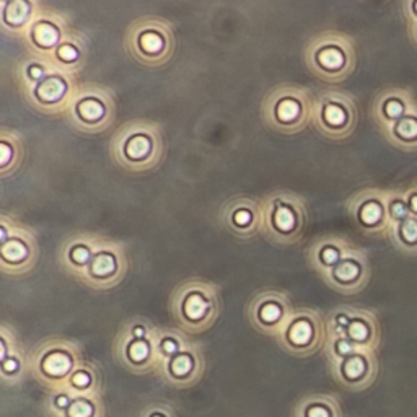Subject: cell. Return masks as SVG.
<instances>
[{
    "label": "cell",
    "instance_id": "cell-1",
    "mask_svg": "<svg viewBox=\"0 0 417 417\" xmlns=\"http://www.w3.org/2000/svg\"><path fill=\"white\" fill-rule=\"evenodd\" d=\"M306 57L311 71L330 82L342 80L354 71V44L349 38L337 33L318 36L310 44Z\"/></svg>",
    "mask_w": 417,
    "mask_h": 417
},
{
    "label": "cell",
    "instance_id": "cell-2",
    "mask_svg": "<svg viewBox=\"0 0 417 417\" xmlns=\"http://www.w3.org/2000/svg\"><path fill=\"white\" fill-rule=\"evenodd\" d=\"M316 127L331 139H344L355 129L357 108L339 92L323 93L315 109Z\"/></svg>",
    "mask_w": 417,
    "mask_h": 417
},
{
    "label": "cell",
    "instance_id": "cell-3",
    "mask_svg": "<svg viewBox=\"0 0 417 417\" xmlns=\"http://www.w3.org/2000/svg\"><path fill=\"white\" fill-rule=\"evenodd\" d=\"M351 212L365 232L381 235L391 227L388 212V192L369 190L351 201Z\"/></svg>",
    "mask_w": 417,
    "mask_h": 417
},
{
    "label": "cell",
    "instance_id": "cell-4",
    "mask_svg": "<svg viewBox=\"0 0 417 417\" xmlns=\"http://www.w3.org/2000/svg\"><path fill=\"white\" fill-rule=\"evenodd\" d=\"M414 97L406 88H388L376 97L374 103V119L379 127H385L403 118L414 106Z\"/></svg>",
    "mask_w": 417,
    "mask_h": 417
},
{
    "label": "cell",
    "instance_id": "cell-5",
    "mask_svg": "<svg viewBox=\"0 0 417 417\" xmlns=\"http://www.w3.org/2000/svg\"><path fill=\"white\" fill-rule=\"evenodd\" d=\"M310 116V101L302 92H292L277 98L274 104V119L279 126L297 131L305 126Z\"/></svg>",
    "mask_w": 417,
    "mask_h": 417
},
{
    "label": "cell",
    "instance_id": "cell-6",
    "mask_svg": "<svg viewBox=\"0 0 417 417\" xmlns=\"http://www.w3.org/2000/svg\"><path fill=\"white\" fill-rule=\"evenodd\" d=\"M385 137L391 146L404 152H417V101L398 121L385 127Z\"/></svg>",
    "mask_w": 417,
    "mask_h": 417
},
{
    "label": "cell",
    "instance_id": "cell-7",
    "mask_svg": "<svg viewBox=\"0 0 417 417\" xmlns=\"http://www.w3.org/2000/svg\"><path fill=\"white\" fill-rule=\"evenodd\" d=\"M367 264L362 256L355 255H346L342 260L337 262L334 267H331L330 274L334 282L342 289H357L355 285L362 284L367 279Z\"/></svg>",
    "mask_w": 417,
    "mask_h": 417
},
{
    "label": "cell",
    "instance_id": "cell-8",
    "mask_svg": "<svg viewBox=\"0 0 417 417\" xmlns=\"http://www.w3.org/2000/svg\"><path fill=\"white\" fill-rule=\"evenodd\" d=\"M375 374V362L370 359L365 352H354V354L346 357L339 364V375L347 383H370L372 376Z\"/></svg>",
    "mask_w": 417,
    "mask_h": 417
},
{
    "label": "cell",
    "instance_id": "cell-9",
    "mask_svg": "<svg viewBox=\"0 0 417 417\" xmlns=\"http://www.w3.org/2000/svg\"><path fill=\"white\" fill-rule=\"evenodd\" d=\"M390 238L395 243V246L404 255L416 256L417 255V217L409 215L404 220L391 223Z\"/></svg>",
    "mask_w": 417,
    "mask_h": 417
},
{
    "label": "cell",
    "instance_id": "cell-10",
    "mask_svg": "<svg viewBox=\"0 0 417 417\" xmlns=\"http://www.w3.org/2000/svg\"><path fill=\"white\" fill-rule=\"evenodd\" d=\"M304 223V207L299 201H277L274 227L282 233H294Z\"/></svg>",
    "mask_w": 417,
    "mask_h": 417
},
{
    "label": "cell",
    "instance_id": "cell-11",
    "mask_svg": "<svg viewBox=\"0 0 417 417\" xmlns=\"http://www.w3.org/2000/svg\"><path fill=\"white\" fill-rule=\"evenodd\" d=\"M375 323L369 321L364 316H357L352 318L349 321V326H347V337L355 344H362L367 346L369 342L375 341Z\"/></svg>",
    "mask_w": 417,
    "mask_h": 417
},
{
    "label": "cell",
    "instance_id": "cell-12",
    "mask_svg": "<svg viewBox=\"0 0 417 417\" xmlns=\"http://www.w3.org/2000/svg\"><path fill=\"white\" fill-rule=\"evenodd\" d=\"M153 150L152 139L146 134H136L131 139H127L126 146H124V153H126L129 160L132 162H142L150 155Z\"/></svg>",
    "mask_w": 417,
    "mask_h": 417
},
{
    "label": "cell",
    "instance_id": "cell-13",
    "mask_svg": "<svg viewBox=\"0 0 417 417\" xmlns=\"http://www.w3.org/2000/svg\"><path fill=\"white\" fill-rule=\"evenodd\" d=\"M67 85L61 77H48L46 80H43L36 88V95L41 101L46 103H56L62 100V97L66 95Z\"/></svg>",
    "mask_w": 417,
    "mask_h": 417
},
{
    "label": "cell",
    "instance_id": "cell-14",
    "mask_svg": "<svg viewBox=\"0 0 417 417\" xmlns=\"http://www.w3.org/2000/svg\"><path fill=\"white\" fill-rule=\"evenodd\" d=\"M137 43L143 56H148V57L158 56V54L167 49L165 38H163L158 31H155V29H147V31H143L141 36H139Z\"/></svg>",
    "mask_w": 417,
    "mask_h": 417
},
{
    "label": "cell",
    "instance_id": "cell-15",
    "mask_svg": "<svg viewBox=\"0 0 417 417\" xmlns=\"http://www.w3.org/2000/svg\"><path fill=\"white\" fill-rule=\"evenodd\" d=\"M104 113V104L98 98H82L77 103V114L83 122L101 121Z\"/></svg>",
    "mask_w": 417,
    "mask_h": 417
},
{
    "label": "cell",
    "instance_id": "cell-16",
    "mask_svg": "<svg viewBox=\"0 0 417 417\" xmlns=\"http://www.w3.org/2000/svg\"><path fill=\"white\" fill-rule=\"evenodd\" d=\"M29 15V3L27 0H10L8 3H3V22L12 27L24 23V20Z\"/></svg>",
    "mask_w": 417,
    "mask_h": 417
},
{
    "label": "cell",
    "instance_id": "cell-17",
    "mask_svg": "<svg viewBox=\"0 0 417 417\" xmlns=\"http://www.w3.org/2000/svg\"><path fill=\"white\" fill-rule=\"evenodd\" d=\"M289 339L294 346L305 347L315 339V326L309 320H299L290 326Z\"/></svg>",
    "mask_w": 417,
    "mask_h": 417
},
{
    "label": "cell",
    "instance_id": "cell-18",
    "mask_svg": "<svg viewBox=\"0 0 417 417\" xmlns=\"http://www.w3.org/2000/svg\"><path fill=\"white\" fill-rule=\"evenodd\" d=\"M33 38L41 48H54L59 41V29L49 22H38L33 28Z\"/></svg>",
    "mask_w": 417,
    "mask_h": 417
},
{
    "label": "cell",
    "instance_id": "cell-19",
    "mask_svg": "<svg viewBox=\"0 0 417 417\" xmlns=\"http://www.w3.org/2000/svg\"><path fill=\"white\" fill-rule=\"evenodd\" d=\"M43 369L48 375L52 376L66 375L69 369H71V359H69L67 354H62V352H52V354L46 355V359H44Z\"/></svg>",
    "mask_w": 417,
    "mask_h": 417
},
{
    "label": "cell",
    "instance_id": "cell-20",
    "mask_svg": "<svg viewBox=\"0 0 417 417\" xmlns=\"http://www.w3.org/2000/svg\"><path fill=\"white\" fill-rule=\"evenodd\" d=\"M388 212L391 223L404 220L406 217L411 215L408 202H406L404 192H388Z\"/></svg>",
    "mask_w": 417,
    "mask_h": 417
},
{
    "label": "cell",
    "instance_id": "cell-21",
    "mask_svg": "<svg viewBox=\"0 0 417 417\" xmlns=\"http://www.w3.org/2000/svg\"><path fill=\"white\" fill-rule=\"evenodd\" d=\"M344 256V246H342L341 243L327 241L320 248V251H318V260H320L323 266L330 267V269L334 267Z\"/></svg>",
    "mask_w": 417,
    "mask_h": 417
},
{
    "label": "cell",
    "instance_id": "cell-22",
    "mask_svg": "<svg viewBox=\"0 0 417 417\" xmlns=\"http://www.w3.org/2000/svg\"><path fill=\"white\" fill-rule=\"evenodd\" d=\"M114 269H116V261H114V257L108 255V253H100V255L95 256V260L92 261V272L98 277L113 274Z\"/></svg>",
    "mask_w": 417,
    "mask_h": 417
},
{
    "label": "cell",
    "instance_id": "cell-23",
    "mask_svg": "<svg viewBox=\"0 0 417 417\" xmlns=\"http://www.w3.org/2000/svg\"><path fill=\"white\" fill-rule=\"evenodd\" d=\"M207 302L201 295H190L185 302V313L190 320H201L206 316Z\"/></svg>",
    "mask_w": 417,
    "mask_h": 417
},
{
    "label": "cell",
    "instance_id": "cell-24",
    "mask_svg": "<svg viewBox=\"0 0 417 417\" xmlns=\"http://www.w3.org/2000/svg\"><path fill=\"white\" fill-rule=\"evenodd\" d=\"M27 246L20 240H10L2 243V257L7 261L18 262L27 256Z\"/></svg>",
    "mask_w": 417,
    "mask_h": 417
},
{
    "label": "cell",
    "instance_id": "cell-25",
    "mask_svg": "<svg viewBox=\"0 0 417 417\" xmlns=\"http://www.w3.org/2000/svg\"><path fill=\"white\" fill-rule=\"evenodd\" d=\"M357 344L355 342H352L349 337H336V344H334V351H336V355L339 357V359H346V357H349L357 352Z\"/></svg>",
    "mask_w": 417,
    "mask_h": 417
},
{
    "label": "cell",
    "instance_id": "cell-26",
    "mask_svg": "<svg viewBox=\"0 0 417 417\" xmlns=\"http://www.w3.org/2000/svg\"><path fill=\"white\" fill-rule=\"evenodd\" d=\"M191 369H192V360H191V357L186 355V354L178 355L171 364V372L176 376L188 375L191 372Z\"/></svg>",
    "mask_w": 417,
    "mask_h": 417
},
{
    "label": "cell",
    "instance_id": "cell-27",
    "mask_svg": "<svg viewBox=\"0 0 417 417\" xmlns=\"http://www.w3.org/2000/svg\"><path fill=\"white\" fill-rule=\"evenodd\" d=\"M129 355H131V359L134 362H142L147 359L148 355V346L146 341H134L131 347H129Z\"/></svg>",
    "mask_w": 417,
    "mask_h": 417
},
{
    "label": "cell",
    "instance_id": "cell-28",
    "mask_svg": "<svg viewBox=\"0 0 417 417\" xmlns=\"http://www.w3.org/2000/svg\"><path fill=\"white\" fill-rule=\"evenodd\" d=\"M93 413V408L87 401H76L71 408H69V417H90Z\"/></svg>",
    "mask_w": 417,
    "mask_h": 417
},
{
    "label": "cell",
    "instance_id": "cell-29",
    "mask_svg": "<svg viewBox=\"0 0 417 417\" xmlns=\"http://www.w3.org/2000/svg\"><path fill=\"white\" fill-rule=\"evenodd\" d=\"M78 56V51L72 44H62V46L57 48V57L64 62H72L76 61Z\"/></svg>",
    "mask_w": 417,
    "mask_h": 417
},
{
    "label": "cell",
    "instance_id": "cell-30",
    "mask_svg": "<svg viewBox=\"0 0 417 417\" xmlns=\"http://www.w3.org/2000/svg\"><path fill=\"white\" fill-rule=\"evenodd\" d=\"M305 417H332V413L325 403H313L306 409Z\"/></svg>",
    "mask_w": 417,
    "mask_h": 417
},
{
    "label": "cell",
    "instance_id": "cell-31",
    "mask_svg": "<svg viewBox=\"0 0 417 417\" xmlns=\"http://www.w3.org/2000/svg\"><path fill=\"white\" fill-rule=\"evenodd\" d=\"M281 316V309L276 304H267L261 309V318L267 323L277 321Z\"/></svg>",
    "mask_w": 417,
    "mask_h": 417
},
{
    "label": "cell",
    "instance_id": "cell-32",
    "mask_svg": "<svg viewBox=\"0 0 417 417\" xmlns=\"http://www.w3.org/2000/svg\"><path fill=\"white\" fill-rule=\"evenodd\" d=\"M403 192H404L406 202H408L411 215L417 217V185L413 188H408V190H404Z\"/></svg>",
    "mask_w": 417,
    "mask_h": 417
},
{
    "label": "cell",
    "instance_id": "cell-33",
    "mask_svg": "<svg viewBox=\"0 0 417 417\" xmlns=\"http://www.w3.org/2000/svg\"><path fill=\"white\" fill-rule=\"evenodd\" d=\"M72 261H76L77 264H85V262L90 260V251L85 246H76L71 251Z\"/></svg>",
    "mask_w": 417,
    "mask_h": 417
},
{
    "label": "cell",
    "instance_id": "cell-34",
    "mask_svg": "<svg viewBox=\"0 0 417 417\" xmlns=\"http://www.w3.org/2000/svg\"><path fill=\"white\" fill-rule=\"evenodd\" d=\"M404 17L408 22H417V0H404Z\"/></svg>",
    "mask_w": 417,
    "mask_h": 417
},
{
    "label": "cell",
    "instance_id": "cell-35",
    "mask_svg": "<svg viewBox=\"0 0 417 417\" xmlns=\"http://www.w3.org/2000/svg\"><path fill=\"white\" fill-rule=\"evenodd\" d=\"M233 220H235L236 225L245 227V225H248V223L251 222V212L250 211H245V208H241V211L235 212V217H233Z\"/></svg>",
    "mask_w": 417,
    "mask_h": 417
},
{
    "label": "cell",
    "instance_id": "cell-36",
    "mask_svg": "<svg viewBox=\"0 0 417 417\" xmlns=\"http://www.w3.org/2000/svg\"><path fill=\"white\" fill-rule=\"evenodd\" d=\"M72 381L76 386H87L88 383H90V376H88L87 374H83V372H78V374L73 375Z\"/></svg>",
    "mask_w": 417,
    "mask_h": 417
},
{
    "label": "cell",
    "instance_id": "cell-37",
    "mask_svg": "<svg viewBox=\"0 0 417 417\" xmlns=\"http://www.w3.org/2000/svg\"><path fill=\"white\" fill-rule=\"evenodd\" d=\"M44 76H46V72H44L43 67H31L29 69V77L34 78V80H41V78H44Z\"/></svg>",
    "mask_w": 417,
    "mask_h": 417
},
{
    "label": "cell",
    "instance_id": "cell-38",
    "mask_svg": "<svg viewBox=\"0 0 417 417\" xmlns=\"http://www.w3.org/2000/svg\"><path fill=\"white\" fill-rule=\"evenodd\" d=\"M162 347H163V351L167 352V354H175V352H176V344L171 339H165V341H163Z\"/></svg>",
    "mask_w": 417,
    "mask_h": 417
},
{
    "label": "cell",
    "instance_id": "cell-39",
    "mask_svg": "<svg viewBox=\"0 0 417 417\" xmlns=\"http://www.w3.org/2000/svg\"><path fill=\"white\" fill-rule=\"evenodd\" d=\"M17 369H18L17 360H5L3 362V370L5 372H15Z\"/></svg>",
    "mask_w": 417,
    "mask_h": 417
},
{
    "label": "cell",
    "instance_id": "cell-40",
    "mask_svg": "<svg viewBox=\"0 0 417 417\" xmlns=\"http://www.w3.org/2000/svg\"><path fill=\"white\" fill-rule=\"evenodd\" d=\"M409 34H411V39H413V43L417 46V22L409 23Z\"/></svg>",
    "mask_w": 417,
    "mask_h": 417
},
{
    "label": "cell",
    "instance_id": "cell-41",
    "mask_svg": "<svg viewBox=\"0 0 417 417\" xmlns=\"http://www.w3.org/2000/svg\"><path fill=\"white\" fill-rule=\"evenodd\" d=\"M67 403H69V401H67V398H64V396H61V398L57 400V404L61 406V408H64V406H67Z\"/></svg>",
    "mask_w": 417,
    "mask_h": 417
},
{
    "label": "cell",
    "instance_id": "cell-42",
    "mask_svg": "<svg viewBox=\"0 0 417 417\" xmlns=\"http://www.w3.org/2000/svg\"><path fill=\"white\" fill-rule=\"evenodd\" d=\"M142 334H143V331L141 330V327H137V330H136V336H137V337H141Z\"/></svg>",
    "mask_w": 417,
    "mask_h": 417
},
{
    "label": "cell",
    "instance_id": "cell-43",
    "mask_svg": "<svg viewBox=\"0 0 417 417\" xmlns=\"http://www.w3.org/2000/svg\"><path fill=\"white\" fill-rule=\"evenodd\" d=\"M153 417H162V416H153Z\"/></svg>",
    "mask_w": 417,
    "mask_h": 417
}]
</instances>
